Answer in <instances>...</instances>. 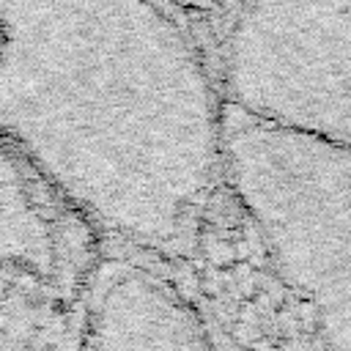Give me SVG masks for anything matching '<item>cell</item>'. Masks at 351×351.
<instances>
[{
    "label": "cell",
    "mask_w": 351,
    "mask_h": 351,
    "mask_svg": "<svg viewBox=\"0 0 351 351\" xmlns=\"http://www.w3.org/2000/svg\"><path fill=\"white\" fill-rule=\"evenodd\" d=\"M219 93L266 126L351 145V0H241Z\"/></svg>",
    "instance_id": "7a4b0ae2"
},
{
    "label": "cell",
    "mask_w": 351,
    "mask_h": 351,
    "mask_svg": "<svg viewBox=\"0 0 351 351\" xmlns=\"http://www.w3.org/2000/svg\"><path fill=\"white\" fill-rule=\"evenodd\" d=\"M165 3H170V5H176V8H181V5H208L211 0H165Z\"/></svg>",
    "instance_id": "3957f363"
},
{
    "label": "cell",
    "mask_w": 351,
    "mask_h": 351,
    "mask_svg": "<svg viewBox=\"0 0 351 351\" xmlns=\"http://www.w3.org/2000/svg\"><path fill=\"white\" fill-rule=\"evenodd\" d=\"M222 184L247 214L315 351H351V145L225 107Z\"/></svg>",
    "instance_id": "6da1fadb"
},
{
    "label": "cell",
    "mask_w": 351,
    "mask_h": 351,
    "mask_svg": "<svg viewBox=\"0 0 351 351\" xmlns=\"http://www.w3.org/2000/svg\"><path fill=\"white\" fill-rule=\"evenodd\" d=\"M5 44V30H3V25H0V47Z\"/></svg>",
    "instance_id": "277c9868"
}]
</instances>
